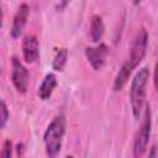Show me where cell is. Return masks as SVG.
Wrapping results in <instances>:
<instances>
[{"label":"cell","instance_id":"obj_1","mask_svg":"<svg viewBox=\"0 0 158 158\" xmlns=\"http://www.w3.org/2000/svg\"><path fill=\"white\" fill-rule=\"evenodd\" d=\"M149 79V69L143 67L141 68L133 77L131 81V88H130V102H131V109L132 114L136 118L141 116L146 96H147V84Z\"/></svg>","mask_w":158,"mask_h":158},{"label":"cell","instance_id":"obj_2","mask_svg":"<svg viewBox=\"0 0 158 158\" xmlns=\"http://www.w3.org/2000/svg\"><path fill=\"white\" fill-rule=\"evenodd\" d=\"M64 133H65V118L62 115L56 116L47 126L43 135L46 152L51 158L57 157L58 153L60 152Z\"/></svg>","mask_w":158,"mask_h":158},{"label":"cell","instance_id":"obj_3","mask_svg":"<svg viewBox=\"0 0 158 158\" xmlns=\"http://www.w3.org/2000/svg\"><path fill=\"white\" fill-rule=\"evenodd\" d=\"M151 131H152V111H151L149 105H147L141 128H139V131L135 138V143H133V156L136 158L142 157L144 154V152L147 151V146H148V142L151 138Z\"/></svg>","mask_w":158,"mask_h":158},{"label":"cell","instance_id":"obj_4","mask_svg":"<svg viewBox=\"0 0 158 158\" xmlns=\"http://www.w3.org/2000/svg\"><path fill=\"white\" fill-rule=\"evenodd\" d=\"M148 38H149L148 31L144 27H142L137 32L135 41L132 43V47H131V52H130L128 62L133 68H136L142 62V59L144 58L146 52H147V47H148Z\"/></svg>","mask_w":158,"mask_h":158},{"label":"cell","instance_id":"obj_5","mask_svg":"<svg viewBox=\"0 0 158 158\" xmlns=\"http://www.w3.org/2000/svg\"><path fill=\"white\" fill-rule=\"evenodd\" d=\"M11 81L15 89L20 93H26L30 83V74L26 67L17 59V57L12 58V72H11Z\"/></svg>","mask_w":158,"mask_h":158},{"label":"cell","instance_id":"obj_6","mask_svg":"<svg viewBox=\"0 0 158 158\" xmlns=\"http://www.w3.org/2000/svg\"><path fill=\"white\" fill-rule=\"evenodd\" d=\"M107 53H109V48L104 43H100L98 47L85 48V56L94 70H100L104 67Z\"/></svg>","mask_w":158,"mask_h":158},{"label":"cell","instance_id":"obj_7","mask_svg":"<svg viewBox=\"0 0 158 158\" xmlns=\"http://www.w3.org/2000/svg\"><path fill=\"white\" fill-rule=\"evenodd\" d=\"M22 57L26 63H33L40 57L38 40L33 35H27L22 40Z\"/></svg>","mask_w":158,"mask_h":158},{"label":"cell","instance_id":"obj_8","mask_svg":"<svg viewBox=\"0 0 158 158\" xmlns=\"http://www.w3.org/2000/svg\"><path fill=\"white\" fill-rule=\"evenodd\" d=\"M30 15V6L27 4H22L20 5L17 12L14 16V21H12V27L10 30V35L12 38H17L20 37V35L22 33L26 23H27V19Z\"/></svg>","mask_w":158,"mask_h":158},{"label":"cell","instance_id":"obj_9","mask_svg":"<svg viewBox=\"0 0 158 158\" xmlns=\"http://www.w3.org/2000/svg\"><path fill=\"white\" fill-rule=\"evenodd\" d=\"M56 86H57V78H56V75L53 73H48L44 77V79L42 80L41 85L38 86L37 94H38L40 99L43 100V101L48 100L52 96L53 90L56 89Z\"/></svg>","mask_w":158,"mask_h":158},{"label":"cell","instance_id":"obj_10","mask_svg":"<svg viewBox=\"0 0 158 158\" xmlns=\"http://www.w3.org/2000/svg\"><path fill=\"white\" fill-rule=\"evenodd\" d=\"M133 69H135V68L130 64V62H128V60H127V62H125V63L121 65V68H120L118 73L116 74L115 80H114V85H112L114 91H120V90L126 85V83H127L128 78L131 77V73H132V70H133Z\"/></svg>","mask_w":158,"mask_h":158},{"label":"cell","instance_id":"obj_11","mask_svg":"<svg viewBox=\"0 0 158 158\" xmlns=\"http://www.w3.org/2000/svg\"><path fill=\"white\" fill-rule=\"evenodd\" d=\"M104 32H105V26H104L102 19L98 15H94L90 20V28H89L90 40L94 43H99L104 36Z\"/></svg>","mask_w":158,"mask_h":158},{"label":"cell","instance_id":"obj_12","mask_svg":"<svg viewBox=\"0 0 158 158\" xmlns=\"http://www.w3.org/2000/svg\"><path fill=\"white\" fill-rule=\"evenodd\" d=\"M67 59H68V49L67 48H59L56 52L52 67L56 72H62L67 64Z\"/></svg>","mask_w":158,"mask_h":158},{"label":"cell","instance_id":"obj_13","mask_svg":"<svg viewBox=\"0 0 158 158\" xmlns=\"http://www.w3.org/2000/svg\"><path fill=\"white\" fill-rule=\"evenodd\" d=\"M9 120V109L5 101L0 100V130H4Z\"/></svg>","mask_w":158,"mask_h":158},{"label":"cell","instance_id":"obj_14","mask_svg":"<svg viewBox=\"0 0 158 158\" xmlns=\"http://www.w3.org/2000/svg\"><path fill=\"white\" fill-rule=\"evenodd\" d=\"M12 154V142L10 139H6L2 144V149L0 152V157H4V158H9L11 157Z\"/></svg>","mask_w":158,"mask_h":158},{"label":"cell","instance_id":"obj_15","mask_svg":"<svg viewBox=\"0 0 158 158\" xmlns=\"http://www.w3.org/2000/svg\"><path fill=\"white\" fill-rule=\"evenodd\" d=\"M23 149H25V146L23 143H17L16 146V151H17V156H23Z\"/></svg>","mask_w":158,"mask_h":158},{"label":"cell","instance_id":"obj_16","mask_svg":"<svg viewBox=\"0 0 158 158\" xmlns=\"http://www.w3.org/2000/svg\"><path fill=\"white\" fill-rule=\"evenodd\" d=\"M156 146H153L152 148H151V152L148 153V157H152V158H154V157H157V153H156Z\"/></svg>","mask_w":158,"mask_h":158},{"label":"cell","instance_id":"obj_17","mask_svg":"<svg viewBox=\"0 0 158 158\" xmlns=\"http://www.w3.org/2000/svg\"><path fill=\"white\" fill-rule=\"evenodd\" d=\"M2 19H4V12H2V10L0 7V27L2 26Z\"/></svg>","mask_w":158,"mask_h":158},{"label":"cell","instance_id":"obj_18","mask_svg":"<svg viewBox=\"0 0 158 158\" xmlns=\"http://www.w3.org/2000/svg\"><path fill=\"white\" fill-rule=\"evenodd\" d=\"M60 1H62V6L64 7V6H65V5H67V4H68L70 0H60Z\"/></svg>","mask_w":158,"mask_h":158},{"label":"cell","instance_id":"obj_19","mask_svg":"<svg viewBox=\"0 0 158 158\" xmlns=\"http://www.w3.org/2000/svg\"><path fill=\"white\" fill-rule=\"evenodd\" d=\"M141 1H142V0H132V2H133L135 5H138V4L141 2Z\"/></svg>","mask_w":158,"mask_h":158}]
</instances>
